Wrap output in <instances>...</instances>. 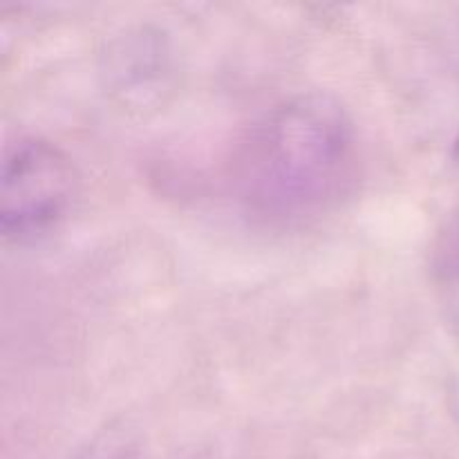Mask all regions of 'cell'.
Wrapping results in <instances>:
<instances>
[{
    "instance_id": "6da1fadb",
    "label": "cell",
    "mask_w": 459,
    "mask_h": 459,
    "mask_svg": "<svg viewBox=\"0 0 459 459\" xmlns=\"http://www.w3.org/2000/svg\"><path fill=\"white\" fill-rule=\"evenodd\" d=\"M357 146L345 108L332 94L307 92L269 110L233 161L236 186L251 209L305 218L343 195Z\"/></svg>"
},
{
    "instance_id": "7a4b0ae2",
    "label": "cell",
    "mask_w": 459,
    "mask_h": 459,
    "mask_svg": "<svg viewBox=\"0 0 459 459\" xmlns=\"http://www.w3.org/2000/svg\"><path fill=\"white\" fill-rule=\"evenodd\" d=\"M74 193V164L56 143L18 139L0 173V229L7 238L45 233L67 213Z\"/></svg>"
},
{
    "instance_id": "3957f363",
    "label": "cell",
    "mask_w": 459,
    "mask_h": 459,
    "mask_svg": "<svg viewBox=\"0 0 459 459\" xmlns=\"http://www.w3.org/2000/svg\"><path fill=\"white\" fill-rule=\"evenodd\" d=\"M108 88L126 106L148 108L169 90L170 54L166 39L148 27L117 36L106 54Z\"/></svg>"
},
{
    "instance_id": "277c9868",
    "label": "cell",
    "mask_w": 459,
    "mask_h": 459,
    "mask_svg": "<svg viewBox=\"0 0 459 459\" xmlns=\"http://www.w3.org/2000/svg\"><path fill=\"white\" fill-rule=\"evenodd\" d=\"M430 258H433V269L439 278L459 285V206L437 231Z\"/></svg>"
},
{
    "instance_id": "5b68a950",
    "label": "cell",
    "mask_w": 459,
    "mask_h": 459,
    "mask_svg": "<svg viewBox=\"0 0 459 459\" xmlns=\"http://www.w3.org/2000/svg\"><path fill=\"white\" fill-rule=\"evenodd\" d=\"M81 459H139V453L124 429H110L85 448Z\"/></svg>"
},
{
    "instance_id": "8992f818",
    "label": "cell",
    "mask_w": 459,
    "mask_h": 459,
    "mask_svg": "<svg viewBox=\"0 0 459 459\" xmlns=\"http://www.w3.org/2000/svg\"><path fill=\"white\" fill-rule=\"evenodd\" d=\"M453 157H455V160L459 161V133L455 137V143H453Z\"/></svg>"
}]
</instances>
